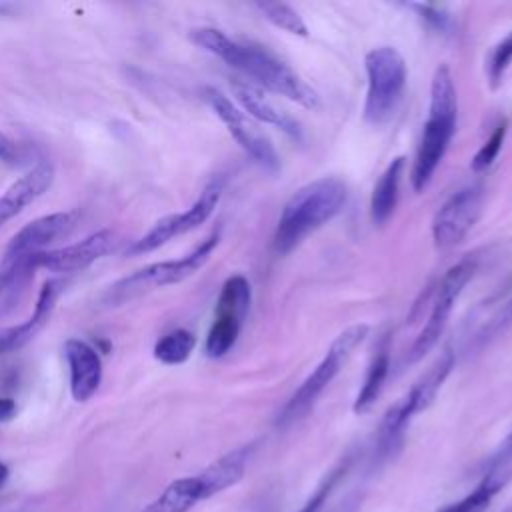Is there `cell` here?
<instances>
[{
	"instance_id": "1",
	"label": "cell",
	"mask_w": 512,
	"mask_h": 512,
	"mask_svg": "<svg viewBox=\"0 0 512 512\" xmlns=\"http://www.w3.org/2000/svg\"><path fill=\"white\" fill-rule=\"evenodd\" d=\"M188 36L198 48L214 54L246 78H252V84L258 88L280 94L304 108H318V94L286 62L276 58L266 48L254 42L232 40L222 30L208 26L194 28Z\"/></svg>"
},
{
	"instance_id": "2",
	"label": "cell",
	"mask_w": 512,
	"mask_h": 512,
	"mask_svg": "<svg viewBox=\"0 0 512 512\" xmlns=\"http://www.w3.org/2000/svg\"><path fill=\"white\" fill-rule=\"evenodd\" d=\"M346 198L348 188L336 176H322L298 188L280 212L274 230V250L278 254L292 252L306 236L338 216Z\"/></svg>"
},
{
	"instance_id": "3",
	"label": "cell",
	"mask_w": 512,
	"mask_h": 512,
	"mask_svg": "<svg viewBox=\"0 0 512 512\" xmlns=\"http://www.w3.org/2000/svg\"><path fill=\"white\" fill-rule=\"evenodd\" d=\"M456 118L458 98L454 80L450 68L446 64H440L432 76L428 118L424 122L422 138L410 172V182L416 192H422L430 184L436 168L444 160L446 150L456 132Z\"/></svg>"
},
{
	"instance_id": "4",
	"label": "cell",
	"mask_w": 512,
	"mask_h": 512,
	"mask_svg": "<svg viewBox=\"0 0 512 512\" xmlns=\"http://www.w3.org/2000/svg\"><path fill=\"white\" fill-rule=\"evenodd\" d=\"M366 336H368V324H352L346 330H342L334 338V342L330 344V348L326 350L318 366L306 376V380L284 404L276 424L284 428L300 420L304 414H308V410L316 404V400L326 390V386L332 384V380L340 374L344 364L350 360L352 352L366 340Z\"/></svg>"
},
{
	"instance_id": "5",
	"label": "cell",
	"mask_w": 512,
	"mask_h": 512,
	"mask_svg": "<svg viewBox=\"0 0 512 512\" xmlns=\"http://www.w3.org/2000/svg\"><path fill=\"white\" fill-rule=\"evenodd\" d=\"M364 66L368 76L364 120L374 126H382L400 106L408 78L406 62L396 48L378 46L366 54Z\"/></svg>"
},
{
	"instance_id": "6",
	"label": "cell",
	"mask_w": 512,
	"mask_h": 512,
	"mask_svg": "<svg viewBox=\"0 0 512 512\" xmlns=\"http://www.w3.org/2000/svg\"><path fill=\"white\" fill-rule=\"evenodd\" d=\"M220 242V232H212L208 238H204L192 252H188L182 258L176 260H164V262H154L148 264L122 280H118L114 286L108 290V302L110 304H122L146 290L152 288H162L170 284H178L192 274H196L212 256L214 248Z\"/></svg>"
},
{
	"instance_id": "7",
	"label": "cell",
	"mask_w": 512,
	"mask_h": 512,
	"mask_svg": "<svg viewBox=\"0 0 512 512\" xmlns=\"http://www.w3.org/2000/svg\"><path fill=\"white\" fill-rule=\"evenodd\" d=\"M252 302V288L246 276L234 274L226 278V282L220 288L216 310H214V322L206 334L204 352L210 358H220L236 344L242 320L250 308Z\"/></svg>"
},
{
	"instance_id": "8",
	"label": "cell",
	"mask_w": 512,
	"mask_h": 512,
	"mask_svg": "<svg viewBox=\"0 0 512 512\" xmlns=\"http://www.w3.org/2000/svg\"><path fill=\"white\" fill-rule=\"evenodd\" d=\"M474 272H476V260L472 258H462L460 262L448 268L442 282L438 284V292H436L430 316L422 326L420 334L416 336L414 344L410 346L408 362L422 360L436 346V342L440 340V336L444 334L450 322V314L454 310L456 300L460 298L464 286L472 280Z\"/></svg>"
},
{
	"instance_id": "9",
	"label": "cell",
	"mask_w": 512,
	"mask_h": 512,
	"mask_svg": "<svg viewBox=\"0 0 512 512\" xmlns=\"http://www.w3.org/2000/svg\"><path fill=\"white\" fill-rule=\"evenodd\" d=\"M484 204V190L480 184H470L456 190L436 210L432 218V240L438 250L458 246L480 218Z\"/></svg>"
},
{
	"instance_id": "10",
	"label": "cell",
	"mask_w": 512,
	"mask_h": 512,
	"mask_svg": "<svg viewBox=\"0 0 512 512\" xmlns=\"http://www.w3.org/2000/svg\"><path fill=\"white\" fill-rule=\"evenodd\" d=\"M220 194H222V182L212 180L200 192V196L196 198V202L190 208H186L184 212H176V214H168V216L160 218L144 236H140L138 240H134L130 244L126 254L138 256V254L152 252V250L164 246L166 242H170L172 238L198 228L212 216V212L220 200Z\"/></svg>"
},
{
	"instance_id": "11",
	"label": "cell",
	"mask_w": 512,
	"mask_h": 512,
	"mask_svg": "<svg viewBox=\"0 0 512 512\" xmlns=\"http://www.w3.org/2000/svg\"><path fill=\"white\" fill-rule=\"evenodd\" d=\"M204 98L214 110V114L222 120V124L228 128L230 136L238 142V146L264 170L278 172L280 158L274 150L272 142L244 116L242 110H238L220 90L216 88H204Z\"/></svg>"
},
{
	"instance_id": "12",
	"label": "cell",
	"mask_w": 512,
	"mask_h": 512,
	"mask_svg": "<svg viewBox=\"0 0 512 512\" xmlns=\"http://www.w3.org/2000/svg\"><path fill=\"white\" fill-rule=\"evenodd\" d=\"M114 238H116L114 232L108 228L96 230L74 244L48 250V252H38L34 256V266L46 268L48 272H58V274L80 272L90 264H94L96 260H100L104 254H108L114 246Z\"/></svg>"
},
{
	"instance_id": "13",
	"label": "cell",
	"mask_w": 512,
	"mask_h": 512,
	"mask_svg": "<svg viewBox=\"0 0 512 512\" xmlns=\"http://www.w3.org/2000/svg\"><path fill=\"white\" fill-rule=\"evenodd\" d=\"M76 218H78V212L66 210V212L44 214L32 222H28L10 238V242L4 250V256L26 258V256L44 252V248L48 244L66 236L74 228Z\"/></svg>"
},
{
	"instance_id": "14",
	"label": "cell",
	"mask_w": 512,
	"mask_h": 512,
	"mask_svg": "<svg viewBox=\"0 0 512 512\" xmlns=\"http://www.w3.org/2000/svg\"><path fill=\"white\" fill-rule=\"evenodd\" d=\"M64 356L70 372V394L76 402L90 400L102 384V358L94 346L80 338L64 344Z\"/></svg>"
},
{
	"instance_id": "15",
	"label": "cell",
	"mask_w": 512,
	"mask_h": 512,
	"mask_svg": "<svg viewBox=\"0 0 512 512\" xmlns=\"http://www.w3.org/2000/svg\"><path fill=\"white\" fill-rule=\"evenodd\" d=\"M58 294H60V282L46 280L38 292L34 312L20 324L0 328V356L22 348L46 326V322L50 320V316L54 312Z\"/></svg>"
},
{
	"instance_id": "16",
	"label": "cell",
	"mask_w": 512,
	"mask_h": 512,
	"mask_svg": "<svg viewBox=\"0 0 512 512\" xmlns=\"http://www.w3.org/2000/svg\"><path fill=\"white\" fill-rule=\"evenodd\" d=\"M54 180V166L50 162H40L14 180L2 194H0V228L20 214L28 204L40 198Z\"/></svg>"
},
{
	"instance_id": "17",
	"label": "cell",
	"mask_w": 512,
	"mask_h": 512,
	"mask_svg": "<svg viewBox=\"0 0 512 512\" xmlns=\"http://www.w3.org/2000/svg\"><path fill=\"white\" fill-rule=\"evenodd\" d=\"M232 90L236 100L240 102V106L254 116L256 120L264 122V124H272L276 128H280L282 132H286L288 136L298 138L300 136V128L298 124L282 110H278L274 106V102L262 92V88H258L252 82H244V80H234L232 82Z\"/></svg>"
},
{
	"instance_id": "18",
	"label": "cell",
	"mask_w": 512,
	"mask_h": 512,
	"mask_svg": "<svg viewBox=\"0 0 512 512\" xmlns=\"http://www.w3.org/2000/svg\"><path fill=\"white\" fill-rule=\"evenodd\" d=\"M252 448H254L252 444L234 448L232 452L220 456L210 466H206L202 472H198V478L202 482L206 500L224 492V490H228V488H232L234 484H238L244 478Z\"/></svg>"
},
{
	"instance_id": "19",
	"label": "cell",
	"mask_w": 512,
	"mask_h": 512,
	"mask_svg": "<svg viewBox=\"0 0 512 512\" xmlns=\"http://www.w3.org/2000/svg\"><path fill=\"white\" fill-rule=\"evenodd\" d=\"M454 368V354L450 350H446L428 370L426 374L400 398L408 410V414L414 418L420 412H424L438 396L442 384L446 382V378L450 376Z\"/></svg>"
},
{
	"instance_id": "20",
	"label": "cell",
	"mask_w": 512,
	"mask_h": 512,
	"mask_svg": "<svg viewBox=\"0 0 512 512\" xmlns=\"http://www.w3.org/2000/svg\"><path fill=\"white\" fill-rule=\"evenodd\" d=\"M406 166V158L404 156H396L386 170L380 174L372 196H370V216L374 220V224L382 226L390 220V216L396 210L398 204V196H400V180H402V172Z\"/></svg>"
},
{
	"instance_id": "21",
	"label": "cell",
	"mask_w": 512,
	"mask_h": 512,
	"mask_svg": "<svg viewBox=\"0 0 512 512\" xmlns=\"http://www.w3.org/2000/svg\"><path fill=\"white\" fill-rule=\"evenodd\" d=\"M206 500L198 474L172 480L150 504L140 512H188L198 502Z\"/></svg>"
},
{
	"instance_id": "22",
	"label": "cell",
	"mask_w": 512,
	"mask_h": 512,
	"mask_svg": "<svg viewBox=\"0 0 512 512\" xmlns=\"http://www.w3.org/2000/svg\"><path fill=\"white\" fill-rule=\"evenodd\" d=\"M388 370H390V354L386 348H382L370 362L368 366V372H366V378H364V384L354 400V412L356 414H364L368 412L376 400L380 398L382 390H384V384H386V378H388Z\"/></svg>"
},
{
	"instance_id": "23",
	"label": "cell",
	"mask_w": 512,
	"mask_h": 512,
	"mask_svg": "<svg viewBox=\"0 0 512 512\" xmlns=\"http://www.w3.org/2000/svg\"><path fill=\"white\" fill-rule=\"evenodd\" d=\"M352 454L342 456L326 474L324 478L318 482V486L314 488V492L308 496V500L296 510V512H322L324 506L328 504V498L334 494V490L342 484V480L346 478V474L352 468Z\"/></svg>"
},
{
	"instance_id": "24",
	"label": "cell",
	"mask_w": 512,
	"mask_h": 512,
	"mask_svg": "<svg viewBox=\"0 0 512 512\" xmlns=\"http://www.w3.org/2000/svg\"><path fill=\"white\" fill-rule=\"evenodd\" d=\"M194 346H196L194 332H190L186 328H178V330H172V332L164 334L154 344V358L160 360L162 364L176 366V364H182L190 358Z\"/></svg>"
},
{
	"instance_id": "25",
	"label": "cell",
	"mask_w": 512,
	"mask_h": 512,
	"mask_svg": "<svg viewBox=\"0 0 512 512\" xmlns=\"http://www.w3.org/2000/svg\"><path fill=\"white\" fill-rule=\"evenodd\" d=\"M500 490L502 488L498 484H494L490 478L482 476V480L476 484V488L472 492H468L466 496H462L456 502L446 504L438 512H484Z\"/></svg>"
},
{
	"instance_id": "26",
	"label": "cell",
	"mask_w": 512,
	"mask_h": 512,
	"mask_svg": "<svg viewBox=\"0 0 512 512\" xmlns=\"http://www.w3.org/2000/svg\"><path fill=\"white\" fill-rule=\"evenodd\" d=\"M256 8L274 26H278V28L290 32V34L308 36V28H306L302 16L290 4H284V2H256Z\"/></svg>"
},
{
	"instance_id": "27",
	"label": "cell",
	"mask_w": 512,
	"mask_h": 512,
	"mask_svg": "<svg viewBox=\"0 0 512 512\" xmlns=\"http://www.w3.org/2000/svg\"><path fill=\"white\" fill-rule=\"evenodd\" d=\"M506 132H508V124H506V120H502V122L494 128V132L488 136V140L480 146V150L472 156V160H470L472 172L480 174V172L488 170V168L494 164V160L498 158V154H500V150H502V144H504V140H506Z\"/></svg>"
},
{
	"instance_id": "28",
	"label": "cell",
	"mask_w": 512,
	"mask_h": 512,
	"mask_svg": "<svg viewBox=\"0 0 512 512\" xmlns=\"http://www.w3.org/2000/svg\"><path fill=\"white\" fill-rule=\"evenodd\" d=\"M34 256H26V258H10V256H2L0 260V296L12 288L14 284H18L26 274H30L36 266H34Z\"/></svg>"
},
{
	"instance_id": "29",
	"label": "cell",
	"mask_w": 512,
	"mask_h": 512,
	"mask_svg": "<svg viewBox=\"0 0 512 512\" xmlns=\"http://www.w3.org/2000/svg\"><path fill=\"white\" fill-rule=\"evenodd\" d=\"M510 62H512V32L494 46V50L486 62V74L494 88L500 84Z\"/></svg>"
},
{
	"instance_id": "30",
	"label": "cell",
	"mask_w": 512,
	"mask_h": 512,
	"mask_svg": "<svg viewBox=\"0 0 512 512\" xmlns=\"http://www.w3.org/2000/svg\"><path fill=\"white\" fill-rule=\"evenodd\" d=\"M18 412V406L12 398L0 396V422H10Z\"/></svg>"
},
{
	"instance_id": "31",
	"label": "cell",
	"mask_w": 512,
	"mask_h": 512,
	"mask_svg": "<svg viewBox=\"0 0 512 512\" xmlns=\"http://www.w3.org/2000/svg\"><path fill=\"white\" fill-rule=\"evenodd\" d=\"M360 496H348L342 504H338L332 512H356V508L360 506Z\"/></svg>"
},
{
	"instance_id": "32",
	"label": "cell",
	"mask_w": 512,
	"mask_h": 512,
	"mask_svg": "<svg viewBox=\"0 0 512 512\" xmlns=\"http://www.w3.org/2000/svg\"><path fill=\"white\" fill-rule=\"evenodd\" d=\"M12 154H14V142L4 132H0V158H10Z\"/></svg>"
},
{
	"instance_id": "33",
	"label": "cell",
	"mask_w": 512,
	"mask_h": 512,
	"mask_svg": "<svg viewBox=\"0 0 512 512\" xmlns=\"http://www.w3.org/2000/svg\"><path fill=\"white\" fill-rule=\"evenodd\" d=\"M8 480V466L0 460V488L4 486V482Z\"/></svg>"
},
{
	"instance_id": "34",
	"label": "cell",
	"mask_w": 512,
	"mask_h": 512,
	"mask_svg": "<svg viewBox=\"0 0 512 512\" xmlns=\"http://www.w3.org/2000/svg\"><path fill=\"white\" fill-rule=\"evenodd\" d=\"M504 444H506V446H512V434H510V436L504 440Z\"/></svg>"
},
{
	"instance_id": "35",
	"label": "cell",
	"mask_w": 512,
	"mask_h": 512,
	"mask_svg": "<svg viewBox=\"0 0 512 512\" xmlns=\"http://www.w3.org/2000/svg\"><path fill=\"white\" fill-rule=\"evenodd\" d=\"M500 512H512V504H510V506H506V508H504V510H500Z\"/></svg>"
},
{
	"instance_id": "36",
	"label": "cell",
	"mask_w": 512,
	"mask_h": 512,
	"mask_svg": "<svg viewBox=\"0 0 512 512\" xmlns=\"http://www.w3.org/2000/svg\"><path fill=\"white\" fill-rule=\"evenodd\" d=\"M0 12H2V6H0Z\"/></svg>"
}]
</instances>
